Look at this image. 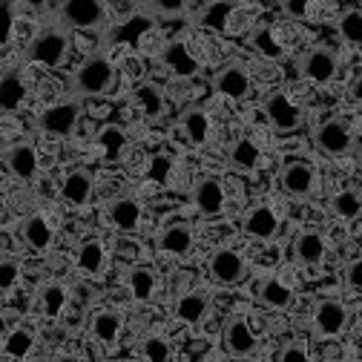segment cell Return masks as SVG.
Returning <instances> with one entry per match:
<instances>
[{
    "instance_id": "1",
    "label": "cell",
    "mask_w": 362,
    "mask_h": 362,
    "mask_svg": "<svg viewBox=\"0 0 362 362\" xmlns=\"http://www.w3.org/2000/svg\"><path fill=\"white\" fill-rule=\"evenodd\" d=\"M115 83V69L104 55H93L86 58L75 75H72V89L83 98H95V95H107Z\"/></svg>"
},
{
    "instance_id": "2",
    "label": "cell",
    "mask_w": 362,
    "mask_h": 362,
    "mask_svg": "<svg viewBox=\"0 0 362 362\" xmlns=\"http://www.w3.org/2000/svg\"><path fill=\"white\" fill-rule=\"evenodd\" d=\"M69 52V37L64 29H47L40 32L29 47H26V58L32 64H43V66H61L64 58Z\"/></svg>"
},
{
    "instance_id": "3",
    "label": "cell",
    "mask_w": 362,
    "mask_h": 362,
    "mask_svg": "<svg viewBox=\"0 0 362 362\" xmlns=\"http://www.w3.org/2000/svg\"><path fill=\"white\" fill-rule=\"evenodd\" d=\"M339 72V58L331 47H313L299 58V75L313 83H331Z\"/></svg>"
},
{
    "instance_id": "4",
    "label": "cell",
    "mask_w": 362,
    "mask_h": 362,
    "mask_svg": "<svg viewBox=\"0 0 362 362\" xmlns=\"http://www.w3.org/2000/svg\"><path fill=\"white\" fill-rule=\"evenodd\" d=\"M313 144L328 156H348L354 150V135L351 127L342 118H328L316 127L313 132Z\"/></svg>"
},
{
    "instance_id": "5",
    "label": "cell",
    "mask_w": 362,
    "mask_h": 362,
    "mask_svg": "<svg viewBox=\"0 0 362 362\" xmlns=\"http://www.w3.org/2000/svg\"><path fill=\"white\" fill-rule=\"evenodd\" d=\"M348 305L339 299H322L313 310V337L328 339L348 328Z\"/></svg>"
},
{
    "instance_id": "6",
    "label": "cell",
    "mask_w": 362,
    "mask_h": 362,
    "mask_svg": "<svg viewBox=\"0 0 362 362\" xmlns=\"http://www.w3.org/2000/svg\"><path fill=\"white\" fill-rule=\"evenodd\" d=\"M262 107H264V115L270 124H274L276 132H296L302 127V110L285 93H270Z\"/></svg>"
},
{
    "instance_id": "7",
    "label": "cell",
    "mask_w": 362,
    "mask_h": 362,
    "mask_svg": "<svg viewBox=\"0 0 362 362\" xmlns=\"http://www.w3.org/2000/svg\"><path fill=\"white\" fill-rule=\"evenodd\" d=\"M61 21L72 29H98L107 21V9L98 0H66L61 6Z\"/></svg>"
},
{
    "instance_id": "8",
    "label": "cell",
    "mask_w": 362,
    "mask_h": 362,
    "mask_svg": "<svg viewBox=\"0 0 362 362\" xmlns=\"http://www.w3.org/2000/svg\"><path fill=\"white\" fill-rule=\"evenodd\" d=\"M279 185L293 199H308L316 190V170L310 161H288L279 173Z\"/></svg>"
},
{
    "instance_id": "9",
    "label": "cell",
    "mask_w": 362,
    "mask_h": 362,
    "mask_svg": "<svg viewBox=\"0 0 362 362\" xmlns=\"http://www.w3.org/2000/svg\"><path fill=\"white\" fill-rule=\"evenodd\" d=\"M78 118H81V107L75 101H64V104H55L49 110H43L37 127L47 135H55V139H66V135L75 132Z\"/></svg>"
},
{
    "instance_id": "10",
    "label": "cell",
    "mask_w": 362,
    "mask_h": 362,
    "mask_svg": "<svg viewBox=\"0 0 362 362\" xmlns=\"http://www.w3.org/2000/svg\"><path fill=\"white\" fill-rule=\"evenodd\" d=\"M247 274V264L245 259L230 250V247H218L213 256H210V276L218 282V285H239Z\"/></svg>"
},
{
    "instance_id": "11",
    "label": "cell",
    "mask_w": 362,
    "mask_h": 362,
    "mask_svg": "<svg viewBox=\"0 0 362 362\" xmlns=\"http://www.w3.org/2000/svg\"><path fill=\"white\" fill-rule=\"evenodd\" d=\"M213 89L218 95L230 98V101H242V98L250 95V75L245 72V66L228 64L213 75Z\"/></svg>"
},
{
    "instance_id": "12",
    "label": "cell",
    "mask_w": 362,
    "mask_h": 362,
    "mask_svg": "<svg viewBox=\"0 0 362 362\" xmlns=\"http://www.w3.org/2000/svg\"><path fill=\"white\" fill-rule=\"evenodd\" d=\"M153 23H156V18H150L147 12L132 15L124 23H118V26H112V29L104 32V47H121V43H127V47H135V43H139L153 29Z\"/></svg>"
},
{
    "instance_id": "13",
    "label": "cell",
    "mask_w": 362,
    "mask_h": 362,
    "mask_svg": "<svg viewBox=\"0 0 362 362\" xmlns=\"http://www.w3.org/2000/svg\"><path fill=\"white\" fill-rule=\"evenodd\" d=\"M190 199H193V204H196V210L202 216H218L224 210V187H221V181L213 178V175L199 178L193 185Z\"/></svg>"
},
{
    "instance_id": "14",
    "label": "cell",
    "mask_w": 362,
    "mask_h": 362,
    "mask_svg": "<svg viewBox=\"0 0 362 362\" xmlns=\"http://www.w3.org/2000/svg\"><path fill=\"white\" fill-rule=\"evenodd\" d=\"M242 228L250 239H259V242H267V239H274L279 233V216L274 213V207H267V204H259L253 210L245 213V221H242Z\"/></svg>"
},
{
    "instance_id": "15",
    "label": "cell",
    "mask_w": 362,
    "mask_h": 362,
    "mask_svg": "<svg viewBox=\"0 0 362 362\" xmlns=\"http://www.w3.org/2000/svg\"><path fill=\"white\" fill-rule=\"evenodd\" d=\"M161 64L173 75H181V78H196L202 72V64L196 61V55L181 40H170L167 47L161 49Z\"/></svg>"
},
{
    "instance_id": "16",
    "label": "cell",
    "mask_w": 362,
    "mask_h": 362,
    "mask_svg": "<svg viewBox=\"0 0 362 362\" xmlns=\"http://www.w3.org/2000/svg\"><path fill=\"white\" fill-rule=\"evenodd\" d=\"M221 339H224V348H228L233 356H250L256 351V337L242 316H236V320H230L224 325Z\"/></svg>"
},
{
    "instance_id": "17",
    "label": "cell",
    "mask_w": 362,
    "mask_h": 362,
    "mask_svg": "<svg viewBox=\"0 0 362 362\" xmlns=\"http://www.w3.org/2000/svg\"><path fill=\"white\" fill-rule=\"evenodd\" d=\"M158 250L170 253V256H187L193 250V228L190 224H167L156 239Z\"/></svg>"
},
{
    "instance_id": "18",
    "label": "cell",
    "mask_w": 362,
    "mask_h": 362,
    "mask_svg": "<svg viewBox=\"0 0 362 362\" xmlns=\"http://www.w3.org/2000/svg\"><path fill=\"white\" fill-rule=\"evenodd\" d=\"M110 221L115 224V228L121 233H132L135 228L141 224V204L135 202V199H115L110 204Z\"/></svg>"
},
{
    "instance_id": "19",
    "label": "cell",
    "mask_w": 362,
    "mask_h": 362,
    "mask_svg": "<svg viewBox=\"0 0 362 362\" xmlns=\"http://www.w3.org/2000/svg\"><path fill=\"white\" fill-rule=\"evenodd\" d=\"M6 167L12 170V175H18V178H23V181L35 178V173H37V153H35V147L26 144V141L9 147V153H6Z\"/></svg>"
},
{
    "instance_id": "20",
    "label": "cell",
    "mask_w": 362,
    "mask_h": 362,
    "mask_svg": "<svg viewBox=\"0 0 362 362\" xmlns=\"http://www.w3.org/2000/svg\"><path fill=\"white\" fill-rule=\"evenodd\" d=\"M256 296H259V302H262L264 308H274V310H285V308H291V302H293V291H291L282 279H276V276H267V279L259 285Z\"/></svg>"
},
{
    "instance_id": "21",
    "label": "cell",
    "mask_w": 362,
    "mask_h": 362,
    "mask_svg": "<svg viewBox=\"0 0 362 362\" xmlns=\"http://www.w3.org/2000/svg\"><path fill=\"white\" fill-rule=\"evenodd\" d=\"M61 193H64V199H66L69 204H75V207L86 204L89 196H93V175L83 173V170H72V173L64 178Z\"/></svg>"
},
{
    "instance_id": "22",
    "label": "cell",
    "mask_w": 362,
    "mask_h": 362,
    "mask_svg": "<svg viewBox=\"0 0 362 362\" xmlns=\"http://www.w3.org/2000/svg\"><path fill=\"white\" fill-rule=\"evenodd\" d=\"M250 43H253V49H256L262 58H267V61H282V58L288 55L285 47L276 40L274 29H270L267 23H259V26L250 32Z\"/></svg>"
},
{
    "instance_id": "23",
    "label": "cell",
    "mask_w": 362,
    "mask_h": 362,
    "mask_svg": "<svg viewBox=\"0 0 362 362\" xmlns=\"http://www.w3.org/2000/svg\"><path fill=\"white\" fill-rule=\"evenodd\" d=\"M325 239L320 236V233H313V230H308V233H302L296 242H293V253H296V259L302 262V264H322V259H325Z\"/></svg>"
},
{
    "instance_id": "24",
    "label": "cell",
    "mask_w": 362,
    "mask_h": 362,
    "mask_svg": "<svg viewBox=\"0 0 362 362\" xmlns=\"http://www.w3.org/2000/svg\"><path fill=\"white\" fill-rule=\"evenodd\" d=\"M331 213L342 221H351V218H359L362 216V190L356 187H345L339 190L334 199H331Z\"/></svg>"
},
{
    "instance_id": "25",
    "label": "cell",
    "mask_w": 362,
    "mask_h": 362,
    "mask_svg": "<svg viewBox=\"0 0 362 362\" xmlns=\"http://www.w3.org/2000/svg\"><path fill=\"white\" fill-rule=\"evenodd\" d=\"M104 259H107V253H104V245L98 239H86L78 247V256H75L78 270H83V274H89V276L101 274V270H104Z\"/></svg>"
},
{
    "instance_id": "26",
    "label": "cell",
    "mask_w": 362,
    "mask_h": 362,
    "mask_svg": "<svg viewBox=\"0 0 362 362\" xmlns=\"http://www.w3.org/2000/svg\"><path fill=\"white\" fill-rule=\"evenodd\" d=\"M228 158H230V167H233V170L250 173V170L259 167L262 153H259V147H256L250 139H236L233 147H230V153H228Z\"/></svg>"
},
{
    "instance_id": "27",
    "label": "cell",
    "mask_w": 362,
    "mask_h": 362,
    "mask_svg": "<svg viewBox=\"0 0 362 362\" xmlns=\"http://www.w3.org/2000/svg\"><path fill=\"white\" fill-rule=\"evenodd\" d=\"M93 337L104 345H115L121 337V316L115 310H98L93 316Z\"/></svg>"
},
{
    "instance_id": "28",
    "label": "cell",
    "mask_w": 362,
    "mask_h": 362,
    "mask_svg": "<svg viewBox=\"0 0 362 362\" xmlns=\"http://www.w3.org/2000/svg\"><path fill=\"white\" fill-rule=\"evenodd\" d=\"M23 239H26V245L35 247V250H47V247L52 245L55 233H52L49 221L43 218V216H29L26 224H23Z\"/></svg>"
},
{
    "instance_id": "29",
    "label": "cell",
    "mask_w": 362,
    "mask_h": 362,
    "mask_svg": "<svg viewBox=\"0 0 362 362\" xmlns=\"http://www.w3.org/2000/svg\"><path fill=\"white\" fill-rule=\"evenodd\" d=\"M181 127H185V135L190 139V144L202 147L207 139H210V118L204 110H187L185 115H181Z\"/></svg>"
},
{
    "instance_id": "30",
    "label": "cell",
    "mask_w": 362,
    "mask_h": 362,
    "mask_svg": "<svg viewBox=\"0 0 362 362\" xmlns=\"http://www.w3.org/2000/svg\"><path fill=\"white\" fill-rule=\"evenodd\" d=\"M233 12V4H228V0H213V4H204L202 12H199V23L204 29H213V32H224L228 29V18Z\"/></svg>"
},
{
    "instance_id": "31",
    "label": "cell",
    "mask_w": 362,
    "mask_h": 362,
    "mask_svg": "<svg viewBox=\"0 0 362 362\" xmlns=\"http://www.w3.org/2000/svg\"><path fill=\"white\" fill-rule=\"evenodd\" d=\"M23 95H26V89H23L21 75L9 72V75L0 78V110H4V112L18 110L23 104Z\"/></svg>"
},
{
    "instance_id": "32",
    "label": "cell",
    "mask_w": 362,
    "mask_h": 362,
    "mask_svg": "<svg viewBox=\"0 0 362 362\" xmlns=\"http://www.w3.org/2000/svg\"><path fill=\"white\" fill-rule=\"evenodd\" d=\"M204 313H207V296L204 293H185L175 302V316L187 325H196Z\"/></svg>"
},
{
    "instance_id": "33",
    "label": "cell",
    "mask_w": 362,
    "mask_h": 362,
    "mask_svg": "<svg viewBox=\"0 0 362 362\" xmlns=\"http://www.w3.org/2000/svg\"><path fill=\"white\" fill-rule=\"evenodd\" d=\"M127 285L139 302H150L156 293V276H153L150 267H132L127 274Z\"/></svg>"
},
{
    "instance_id": "34",
    "label": "cell",
    "mask_w": 362,
    "mask_h": 362,
    "mask_svg": "<svg viewBox=\"0 0 362 362\" xmlns=\"http://www.w3.org/2000/svg\"><path fill=\"white\" fill-rule=\"evenodd\" d=\"M135 101H139L144 118H150V121H156V118L164 115V98H161V93H158V86H153V83L135 86Z\"/></svg>"
},
{
    "instance_id": "35",
    "label": "cell",
    "mask_w": 362,
    "mask_h": 362,
    "mask_svg": "<svg viewBox=\"0 0 362 362\" xmlns=\"http://www.w3.org/2000/svg\"><path fill=\"white\" fill-rule=\"evenodd\" d=\"M98 144H101L104 156L115 161V158H121V153H124V147H127V132H124L121 127L110 124V127H104V129L98 132Z\"/></svg>"
},
{
    "instance_id": "36",
    "label": "cell",
    "mask_w": 362,
    "mask_h": 362,
    "mask_svg": "<svg viewBox=\"0 0 362 362\" xmlns=\"http://www.w3.org/2000/svg\"><path fill=\"white\" fill-rule=\"evenodd\" d=\"M339 35L351 47H362V9H345L339 18Z\"/></svg>"
},
{
    "instance_id": "37",
    "label": "cell",
    "mask_w": 362,
    "mask_h": 362,
    "mask_svg": "<svg viewBox=\"0 0 362 362\" xmlns=\"http://www.w3.org/2000/svg\"><path fill=\"white\" fill-rule=\"evenodd\" d=\"M66 305V288L58 285V282H49V285H43L40 288V308L47 316H58Z\"/></svg>"
},
{
    "instance_id": "38",
    "label": "cell",
    "mask_w": 362,
    "mask_h": 362,
    "mask_svg": "<svg viewBox=\"0 0 362 362\" xmlns=\"http://www.w3.org/2000/svg\"><path fill=\"white\" fill-rule=\"evenodd\" d=\"M32 345H35L32 331H26V328H15V331L6 337L4 351H6V356H12V359H23V356L32 351Z\"/></svg>"
},
{
    "instance_id": "39",
    "label": "cell",
    "mask_w": 362,
    "mask_h": 362,
    "mask_svg": "<svg viewBox=\"0 0 362 362\" xmlns=\"http://www.w3.org/2000/svg\"><path fill=\"white\" fill-rule=\"evenodd\" d=\"M141 356H144V362H170L173 359V348H170V342L164 337L153 334V337H147L141 342Z\"/></svg>"
},
{
    "instance_id": "40",
    "label": "cell",
    "mask_w": 362,
    "mask_h": 362,
    "mask_svg": "<svg viewBox=\"0 0 362 362\" xmlns=\"http://www.w3.org/2000/svg\"><path fill=\"white\" fill-rule=\"evenodd\" d=\"M144 12L150 18H181L187 12V4L185 0H158V4H147Z\"/></svg>"
},
{
    "instance_id": "41",
    "label": "cell",
    "mask_w": 362,
    "mask_h": 362,
    "mask_svg": "<svg viewBox=\"0 0 362 362\" xmlns=\"http://www.w3.org/2000/svg\"><path fill=\"white\" fill-rule=\"evenodd\" d=\"M170 173H173V158H170V156H153V158H150L147 175H150L153 181H158V185H167Z\"/></svg>"
},
{
    "instance_id": "42",
    "label": "cell",
    "mask_w": 362,
    "mask_h": 362,
    "mask_svg": "<svg viewBox=\"0 0 362 362\" xmlns=\"http://www.w3.org/2000/svg\"><path fill=\"white\" fill-rule=\"evenodd\" d=\"M279 362H308V348L305 342H288L282 351H279Z\"/></svg>"
},
{
    "instance_id": "43",
    "label": "cell",
    "mask_w": 362,
    "mask_h": 362,
    "mask_svg": "<svg viewBox=\"0 0 362 362\" xmlns=\"http://www.w3.org/2000/svg\"><path fill=\"white\" fill-rule=\"evenodd\" d=\"M18 279H21V267L15 262H0V291L15 288Z\"/></svg>"
},
{
    "instance_id": "44",
    "label": "cell",
    "mask_w": 362,
    "mask_h": 362,
    "mask_svg": "<svg viewBox=\"0 0 362 362\" xmlns=\"http://www.w3.org/2000/svg\"><path fill=\"white\" fill-rule=\"evenodd\" d=\"M345 285L351 291H362V256L345 264Z\"/></svg>"
},
{
    "instance_id": "45",
    "label": "cell",
    "mask_w": 362,
    "mask_h": 362,
    "mask_svg": "<svg viewBox=\"0 0 362 362\" xmlns=\"http://www.w3.org/2000/svg\"><path fill=\"white\" fill-rule=\"evenodd\" d=\"M12 37V4H0V47Z\"/></svg>"
},
{
    "instance_id": "46",
    "label": "cell",
    "mask_w": 362,
    "mask_h": 362,
    "mask_svg": "<svg viewBox=\"0 0 362 362\" xmlns=\"http://www.w3.org/2000/svg\"><path fill=\"white\" fill-rule=\"evenodd\" d=\"M282 12L288 18H308L310 15V6L305 0H282Z\"/></svg>"
},
{
    "instance_id": "47",
    "label": "cell",
    "mask_w": 362,
    "mask_h": 362,
    "mask_svg": "<svg viewBox=\"0 0 362 362\" xmlns=\"http://www.w3.org/2000/svg\"><path fill=\"white\" fill-rule=\"evenodd\" d=\"M351 98H354V104L362 110V75H359V78L351 83Z\"/></svg>"
},
{
    "instance_id": "48",
    "label": "cell",
    "mask_w": 362,
    "mask_h": 362,
    "mask_svg": "<svg viewBox=\"0 0 362 362\" xmlns=\"http://www.w3.org/2000/svg\"><path fill=\"white\" fill-rule=\"evenodd\" d=\"M55 362H81V359H78V356H72V354H64V356H58Z\"/></svg>"
},
{
    "instance_id": "49",
    "label": "cell",
    "mask_w": 362,
    "mask_h": 362,
    "mask_svg": "<svg viewBox=\"0 0 362 362\" xmlns=\"http://www.w3.org/2000/svg\"><path fill=\"white\" fill-rule=\"evenodd\" d=\"M4 213H6V202H4V196H0V218H4Z\"/></svg>"
},
{
    "instance_id": "50",
    "label": "cell",
    "mask_w": 362,
    "mask_h": 362,
    "mask_svg": "<svg viewBox=\"0 0 362 362\" xmlns=\"http://www.w3.org/2000/svg\"><path fill=\"white\" fill-rule=\"evenodd\" d=\"M359 161H362V153H359Z\"/></svg>"
}]
</instances>
